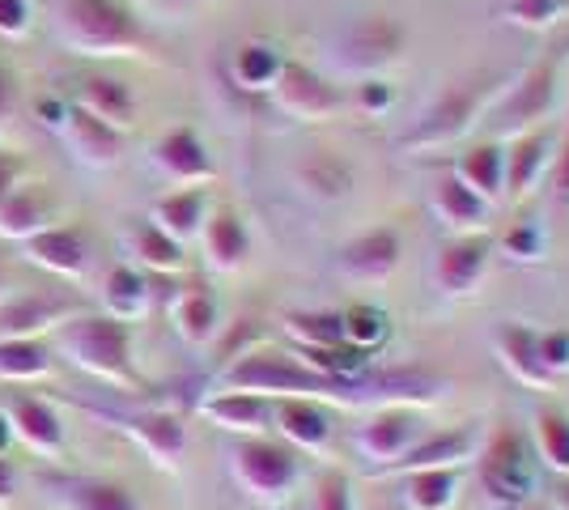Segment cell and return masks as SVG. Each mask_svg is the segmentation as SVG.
I'll list each match as a JSON object with an SVG mask.
<instances>
[{
  "instance_id": "cell-34",
  "label": "cell",
  "mask_w": 569,
  "mask_h": 510,
  "mask_svg": "<svg viewBox=\"0 0 569 510\" xmlns=\"http://www.w3.org/2000/svg\"><path fill=\"white\" fill-rule=\"evenodd\" d=\"M531 451L548 472L569 477V413L557 404H540L531 413Z\"/></svg>"
},
{
  "instance_id": "cell-13",
  "label": "cell",
  "mask_w": 569,
  "mask_h": 510,
  "mask_svg": "<svg viewBox=\"0 0 569 510\" xmlns=\"http://www.w3.org/2000/svg\"><path fill=\"white\" fill-rule=\"evenodd\" d=\"M272 430L293 451H328L336 438V413L328 400L284 396V400H272Z\"/></svg>"
},
{
  "instance_id": "cell-28",
  "label": "cell",
  "mask_w": 569,
  "mask_h": 510,
  "mask_svg": "<svg viewBox=\"0 0 569 510\" xmlns=\"http://www.w3.org/2000/svg\"><path fill=\"white\" fill-rule=\"evenodd\" d=\"M51 226V196L43 183H18L0 200V239L26 243Z\"/></svg>"
},
{
  "instance_id": "cell-36",
  "label": "cell",
  "mask_w": 569,
  "mask_h": 510,
  "mask_svg": "<svg viewBox=\"0 0 569 510\" xmlns=\"http://www.w3.org/2000/svg\"><path fill=\"white\" fill-rule=\"evenodd\" d=\"M128 251H132L137 268H144V272H162V277L183 272V264H188V247L174 243L167 230H158L153 221L132 226V234H128Z\"/></svg>"
},
{
  "instance_id": "cell-48",
  "label": "cell",
  "mask_w": 569,
  "mask_h": 510,
  "mask_svg": "<svg viewBox=\"0 0 569 510\" xmlns=\"http://www.w3.org/2000/svg\"><path fill=\"white\" fill-rule=\"evenodd\" d=\"M552 179H557V196H561V204L569 209V123L561 128V137H557V162H552Z\"/></svg>"
},
{
  "instance_id": "cell-16",
  "label": "cell",
  "mask_w": 569,
  "mask_h": 510,
  "mask_svg": "<svg viewBox=\"0 0 569 510\" xmlns=\"http://www.w3.org/2000/svg\"><path fill=\"white\" fill-rule=\"evenodd\" d=\"M403 260V243L400 230L391 226H375L366 234H357L353 243H345L336 251V268L349 277V281H361V286H379L387 281Z\"/></svg>"
},
{
  "instance_id": "cell-39",
  "label": "cell",
  "mask_w": 569,
  "mask_h": 510,
  "mask_svg": "<svg viewBox=\"0 0 569 510\" xmlns=\"http://www.w3.org/2000/svg\"><path fill=\"white\" fill-rule=\"evenodd\" d=\"M340 328H345V340L361 353H379L391 340V316L379 302H353L349 311H340Z\"/></svg>"
},
{
  "instance_id": "cell-32",
  "label": "cell",
  "mask_w": 569,
  "mask_h": 510,
  "mask_svg": "<svg viewBox=\"0 0 569 510\" xmlns=\"http://www.w3.org/2000/svg\"><path fill=\"white\" fill-rule=\"evenodd\" d=\"M455 179H463L480 200H489L498 209L501 200H506V146L501 141L472 146L455 162Z\"/></svg>"
},
{
  "instance_id": "cell-31",
  "label": "cell",
  "mask_w": 569,
  "mask_h": 510,
  "mask_svg": "<svg viewBox=\"0 0 569 510\" xmlns=\"http://www.w3.org/2000/svg\"><path fill=\"white\" fill-rule=\"evenodd\" d=\"M293 174H298V188L315 196V200H323V204L345 200V196L353 192V167L336 149H310Z\"/></svg>"
},
{
  "instance_id": "cell-44",
  "label": "cell",
  "mask_w": 569,
  "mask_h": 510,
  "mask_svg": "<svg viewBox=\"0 0 569 510\" xmlns=\"http://www.w3.org/2000/svg\"><path fill=\"white\" fill-rule=\"evenodd\" d=\"M310 510H357L353 502V477L340 472V468H328L315 489H310Z\"/></svg>"
},
{
  "instance_id": "cell-6",
  "label": "cell",
  "mask_w": 569,
  "mask_h": 510,
  "mask_svg": "<svg viewBox=\"0 0 569 510\" xmlns=\"http://www.w3.org/2000/svg\"><path fill=\"white\" fill-rule=\"evenodd\" d=\"M476 472H480L485 502H493L498 510H522L536 493V481H540V460H536L531 442L522 438V430L501 426L489 442H480Z\"/></svg>"
},
{
  "instance_id": "cell-52",
  "label": "cell",
  "mask_w": 569,
  "mask_h": 510,
  "mask_svg": "<svg viewBox=\"0 0 569 510\" xmlns=\"http://www.w3.org/2000/svg\"><path fill=\"white\" fill-rule=\"evenodd\" d=\"M9 442H13V430H9V417H4V409H0V456L9 451Z\"/></svg>"
},
{
  "instance_id": "cell-10",
  "label": "cell",
  "mask_w": 569,
  "mask_h": 510,
  "mask_svg": "<svg viewBox=\"0 0 569 510\" xmlns=\"http://www.w3.org/2000/svg\"><path fill=\"white\" fill-rule=\"evenodd\" d=\"M408 43V30L396 18H361L340 34L336 60L361 77H379L387 64H396Z\"/></svg>"
},
{
  "instance_id": "cell-7",
  "label": "cell",
  "mask_w": 569,
  "mask_h": 510,
  "mask_svg": "<svg viewBox=\"0 0 569 510\" xmlns=\"http://www.w3.org/2000/svg\"><path fill=\"white\" fill-rule=\"evenodd\" d=\"M569 60V39L548 48L527 73H515L510 90L493 102V111L485 116V123H493L498 132H527L536 123L552 120V107L561 94V69Z\"/></svg>"
},
{
  "instance_id": "cell-11",
  "label": "cell",
  "mask_w": 569,
  "mask_h": 510,
  "mask_svg": "<svg viewBox=\"0 0 569 510\" xmlns=\"http://www.w3.org/2000/svg\"><path fill=\"white\" fill-rule=\"evenodd\" d=\"M561 128L548 120L527 132H515L506 146V200H527L552 174Z\"/></svg>"
},
{
  "instance_id": "cell-33",
  "label": "cell",
  "mask_w": 569,
  "mask_h": 510,
  "mask_svg": "<svg viewBox=\"0 0 569 510\" xmlns=\"http://www.w3.org/2000/svg\"><path fill=\"white\" fill-rule=\"evenodd\" d=\"M284 56L277 43H268V39H251V43H242L234 51V60H230V77H234L238 90H247V94H272V86H277V77L284 69Z\"/></svg>"
},
{
  "instance_id": "cell-30",
  "label": "cell",
  "mask_w": 569,
  "mask_h": 510,
  "mask_svg": "<svg viewBox=\"0 0 569 510\" xmlns=\"http://www.w3.org/2000/svg\"><path fill=\"white\" fill-rule=\"evenodd\" d=\"M170 319H174V332L188 340V344H209V340L221 332V307H217V298L209 286H200V281H191L183 290L174 293V302H170Z\"/></svg>"
},
{
  "instance_id": "cell-21",
  "label": "cell",
  "mask_w": 569,
  "mask_h": 510,
  "mask_svg": "<svg viewBox=\"0 0 569 510\" xmlns=\"http://www.w3.org/2000/svg\"><path fill=\"white\" fill-rule=\"evenodd\" d=\"M22 251L34 268H43L51 277H64V281H77L90 264V243L77 226H48L34 239H26Z\"/></svg>"
},
{
  "instance_id": "cell-54",
  "label": "cell",
  "mask_w": 569,
  "mask_h": 510,
  "mask_svg": "<svg viewBox=\"0 0 569 510\" xmlns=\"http://www.w3.org/2000/svg\"><path fill=\"white\" fill-rule=\"evenodd\" d=\"M4 286H9V277H4V264H0V302H4Z\"/></svg>"
},
{
  "instance_id": "cell-29",
  "label": "cell",
  "mask_w": 569,
  "mask_h": 510,
  "mask_svg": "<svg viewBox=\"0 0 569 510\" xmlns=\"http://www.w3.org/2000/svg\"><path fill=\"white\" fill-rule=\"evenodd\" d=\"M433 213L447 221L455 234H480V230L489 226V218H493V204L480 200L463 179L442 174V179L433 183Z\"/></svg>"
},
{
  "instance_id": "cell-17",
  "label": "cell",
  "mask_w": 569,
  "mask_h": 510,
  "mask_svg": "<svg viewBox=\"0 0 569 510\" xmlns=\"http://www.w3.org/2000/svg\"><path fill=\"white\" fill-rule=\"evenodd\" d=\"M480 426H459V430H429L408 456H400L396 463H387L379 477H408L421 468H463L468 460H476L480 451Z\"/></svg>"
},
{
  "instance_id": "cell-19",
  "label": "cell",
  "mask_w": 569,
  "mask_h": 510,
  "mask_svg": "<svg viewBox=\"0 0 569 510\" xmlns=\"http://www.w3.org/2000/svg\"><path fill=\"white\" fill-rule=\"evenodd\" d=\"M77 311L81 302L60 293H18L0 302V337H48Z\"/></svg>"
},
{
  "instance_id": "cell-41",
  "label": "cell",
  "mask_w": 569,
  "mask_h": 510,
  "mask_svg": "<svg viewBox=\"0 0 569 510\" xmlns=\"http://www.w3.org/2000/svg\"><path fill=\"white\" fill-rule=\"evenodd\" d=\"M493 247H498L501 256L519 260V264H536V260H545L548 234H545V226H540L536 218H515L510 226H506V234H501Z\"/></svg>"
},
{
  "instance_id": "cell-27",
  "label": "cell",
  "mask_w": 569,
  "mask_h": 510,
  "mask_svg": "<svg viewBox=\"0 0 569 510\" xmlns=\"http://www.w3.org/2000/svg\"><path fill=\"white\" fill-rule=\"evenodd\" d=\"M536 337H540V332L527 328V323H501L498 332H493V349H498V362L510 370L515 383H522V388H531V391H548L552 379H548V370L540 366Z\"/></svg>"
},
{
  "instance_id": "cell-9",
  "label": "cell",
  "mask_w": 569,
  "mask_h": 510,
  "mask_svg": "<svg viewBox=\"0 0 569 510\" xmlns=\"http://www.w3.org/2000/svg\"><path fill=\"white\" fill-rule=\"evenodd\" d=\"M268 98L281 107L289 120L302 123H328L349 107V94L340 86H332L319 69L302 64V60H284L281 77H277Z\"/></svg>"
},
{
  "instance_id": "cell-18",
  "label": "cell",
  "mask_w": 569,
  "mask_h": 510,
  "mask_svg": "<svg viewBox=\"0 0 569 510\" xmlns=\"http://www.w3.org/2000/svg\"><path fill=\"white\" fill-rule=\"evenodd\" d=\"M119 430L141 447L158 468H179L188 456V426L179 413L167 409H141V413L119 417Z\"/></svg>"
},
{
  "instance_id": "cell-42",
  "label": "cell",
  "mask_w": 569,
  "mask_h": 510,
  "mask_svg": "<svg viewBox=\"0 0 569 510\" xmlns=\"http://www.w3.org/2000/svg\"><path fill=\"white\" fill-rule=\"evenodd\" d=\"M569 18V0H506V22L522 30H552Z\"/></svg>"
},
{
  "instance_id": "cell-49",
  "label": "cell",
  "mask_w": 569,
  "mask_h": 510,
  "mask_svg": "<svg viewBox=\"0 0 569 510\" xmlns=\"http://www.w3.org/2000/svg\"><path fill=\"white\" fill-rule=\"evenodd\" d=\"M22 174H26L22 158H13V153H4V149H0V200L13 192L18 183H22Z\"/></svg>"
},
{
  "instance_id": "cell-50",
  "label": "cell",
  "mask_w": 569,
  "mask_h": 510,
  "mask_svg": "<svg viewBox=\"0 0 569 510\" xmlns=\"http://www.w3.org/2000/svg\"><path fill=\"white\" fill-rule=\"evenodd\" d=\"M18 498V463L0 456V507H13Z\"/></svg>"
},
{
  "instance_id": "cell-25",
  "label": "cell",
  "mask_w": 569,
  "mask_h": 510,
  "mask_svg": "<svg viewBox=\"0 0 569 510\" xmlns=\"http://www.w3.org/2000/svg\"><path fill=\"white\" fill-rule=\"evenodd\" d=\"M200 247H204V260H209L213 272H238V268L251 260V234H247V221L238 218L230 204H217L213 213L204 218Z\"/></svg>"
},
{
  "instance_id": "cell-22",
  "label": "cell",
  "mask_w": 569,
  "mask_h": 510,
  "mask_svg": "<svg viewBox=\"0 0 569 510\" xmlns=\"http://www.w3.org/2000/svg\"><path fill=\"white\" fill-rule=\"evenodd\" d=\"M60 137H64V146L72 149V158L86 162V167H116L119 158H123V132L111 128V123L94 120V116L81 111L77 102H69V111H64Z\"/></svg>"
},
{
  "instance_id": "cell-23",
  "label": "cell",
  "mask_w": 569,
  "mask_h": 510,
  "mask_svg": "<svg viewBox=\"0 0 569 510\" xmlns=\"http://www.w3.org/2000/svg\"><path fill=\"white\" fill-rule=\"evenodd\" d=\"M51 510H141L137 493L111 477H60L48 481Z\"/></svg>"
},
{
  "instance_id": "cell-3",
  "label": "cell",
  "mask_w": 569,
  "mask_h": 510,
  "mask_svg": "<svg viewBox=\"0 0 569 510\" xmlns=\"http://www.w3.org/2000/svg\"><path fill=\"white\" fill-rule=\"evenodd\" d=\"M56 353H64L69 366L86 370L98 383H111V388H141V374H137V362H132V323L128 319H116L107 311H77L69 316L56 332Z\"/></svg>"
},
{
  "instance_id": "cell-55",
  "label": "cell",
  "mask_w": 569,
  "mask_h": 510,
  "mask_svg": "<svg viewBox=\"0 0 569 510\" xmlns=\"http://www.w3.org/2000/svg\"><path fill=\"white\" fill-rule=\"evenodd\" d=\"M552 510H557V507H552Z\"/></svg>"
},
{
  "instance_id": "cell-8",
  "label": "cell",
  "mask_w": 569,
  "mask_h": 510,
  "mask_svg": "<svg viewBox=\"0 0 569 510\" xmlns=\"http://www.w3.org/2000/svg\"><path fill=\"white\" fill-rule=\"evenodd\" d=\"M429 434V421L421 413V404H408V400H391L379 404L375 413L357 426L353 447L357 456L375 463V472H382L387 463H396L400 456H408L421 438Z\"/></svg>"
},
{
  "instance_id": "cell-47",
  "label": "cell",
  "mask_w": 569,
  "mask_h": 510,
  "mask_svg": "<svg viewBox=\"0 0 569 510\" xmlns=\"http://www.w3.org/2000/svg\"><path fill=\"white\" fill-rule=\"evenodd\" d=\"M13 111H18V77L9 69V60L0 56V128L13 120Z\"/></svg>"
},
{
  "instance_id": "cell-20",
  "label": "cell",
  "mask_w": 569,
  "mask_h": 510,
  "mask_svg": "<svg viewBox=\"0 0 569 510\" xmlns=\"http://www.w3.org/2000/svg\"><path fill=\"white\" fill-rule=\"evenodd\" d=\"M72 102L81 111H90L94 120L119 128V132L137 128V111H141L137 90L123 77H111V73H86L77 81V90H72Z\"/></svg>"
},
{
  "instance_id": "cell-53",
  "label": "cell",
  "mask_w": 569,
  "mask_h": 510,
  "mask_svg": "<svg viewBox=\"0 0 569 510\" xmlns=\"http://www.w3.org/2000/svg\"><path fill=\"white\" fill-rule=\"evenodd\" d=\"M557 510H569V477H566V486H561V493H557Z\"/></svg>"
},
{
  "instance_id": "cell-14",
  "label": "cell",
  "mask_w": 569,
  "mask_h": 510,
  "mask_svg": "<svg viewBox=\"0 0 569 510\" xmlns=\"http://www.w3.org/2000/svg\"><path fill=\"white\" fill-rule=\"evenodd\" d=\"M149 158H153V167L162 170L170 183H183V188H200V183H213L217 179L213 153L200 141V132L188 128V123L162 132L153 141V149H149Z\"/></svg>"
},
{
  "instance_id": "cell-37",
  "label": "cell",
  "mask_w": 569,
  "mask_h": 510,
  "mask_svg": "<svg viewBox=\"0 0 569 510\" xmlns=\"http://www.w3.org/2000/svg\"><path fill=\"white\" fill-rule=\"evenodd\" d=\"M51 344L43 337H0V379L34 383L51 374Z\"/></svg>"
},
{
  "instance_id": "cell-15",
  "label": "cell",
  "mask_w": 569,
  "mask_h": 510,
  "mask_svg": "<svg viewBox=\"0 0 569 510\" xmlns=\"http://www.w3.org/2000/svg\"><path fill=\"white\" fill-rule=\"evenodd\" d=\"M4 417H9V430H13V438L22 442L26 451L48 456V460L64 456L69 438H64V421H60L51 400H43V396H9Z\"/></svg>"
},
{
  "instance_id": "cell-46",
  "label": "cell",
  "mask_w": 569,
  "mask_h": 510,
  "mask_svg": "<svg viewBox=\"0 0 569 510\" xmlns=\"http://www.w3.org/2000/svg\"><path fill=\"white\" fill-rule=\"evenodd\" d=\"M30 30V4L26 0H0V39H22Z\"/></svg>"
},
{
  "instance_id": "cell-12",
  "label": "cell",
  "mask_w": 569,
  "mask_h": 510,
  "mask_svg": "<svg viewBox=\"0 0 569 510\" xmlns=\"http://www.w3.org/2000/svg\"><path fill=\"white\" fill-rule=\"evenodd\" d=\"M493 264V239L480 234H455L451 243H442V251L433 256V286L451 298H472Z\"/></svg>"
},
{
  "instance_id": "cell-1",
  "label": "cell",
  "mask_w": 569,
  "mask_h": 510,
  "mask_svg": "<svg viewBox=\"0 0 569 510\" xmlns=\"http://www.w3.org/2000/svg\"><path fill=\"white\" fill-rule=\"evenodd\" d=\"M353 383L328 379L319 370H310L293 349H272V344H256L242 349L234 362L217 374V391H256L268 400H284V396H310V400H328V404H345Z\"/></svg>"
},
{
  "instance_id": "cell-45",
  "label": "cell",
  "mask_w": 569,
  "mask_h": 510,
  "mask_svg": "<svg viewBox=\"0 0 569 510\" xmlns=\"http://www.w3.org/2000/svg\"><path fill=\"white\" fill-rule=\"evenodd\" d=\"M536 349H540V366L548 370V379H566L569 374V328H548L536 337Z\"/></svg>"
},
{
  "instance_id": "cell-4",
  "label": "cell",
  "mask_w": 569,
  "mask_h": 510,
  "mask_svg": "<svg viewBox=\"0 0 569 510\" xmlns=\"http://www.w3.org/2000/svg\"><path fill=\"white\" fill-rule=\"evenodd\" d=\"M510 81H515V73H472L463 77V81H451L438 94V102L429 107L426 120L403 132L400 146L412 149V153H433V149L459 146L472 128L485 123V116L493 111V102L510 90Z\"/></svg>"
},
{
  "instance_id": "cell-35",
  "label": "cell",
  "mask_w": 569,
  "mask_h": 510,
  "mask_svg": "<svg viewBox=\"0 0 569 510\" xmlns=\"http://www.w3.org/2000/svg\"><path fill=\"white\" fill-rule=\"evenodd\" d=\"M463 489L459 468H421L403 477V507L408 510H455Z\"/></svg>"
},
{
  "instance_id": "cell-5",
  "label": "cell",
  "mask_w": 569,
  "mask_h": 510,
  "mask_svg": "<svg viewBox=\"0 0 569 510\" xmlns=\"http://www.w3.org/2000/svg\"><path fill=\"white\" fill-rule=\"evenodd\" d=\"M230 477L256 507L277 510L302 486V451L277 434H247L230 447Z\"/></svg>"
},
{
  "instance_id": "cell-40",
  "label": "cell",
  "mask_w": 569,
  "mask_h": 510,
  "mask_svg": "<svg viewBox=\"0 0 569 510\" xmlns=\"http://www.w3.org/2000/svg\"><path fill=\"white\" fill-rule=\"evenodd\" d=\"M284 337L293 340V349H332L345 340L340 311H289Z\"/></svg>"
},
{
  "instance_id": "cell-26",
  "label": "cell",
  "mask_w": 569,
  "mask_h": 510,
  "mask_svg": "<svg viewBox=\"0 0 569 510\" xmlns=\"http://www.w3.org/2000/svg\"><path fill=\"white\" fill-rule=\"evenodd\" d=\"M213 213V196L209 188L200 183V188H179V192H167L153 200V226L158 230H167L174 243H196L200 239V230H204V218Z\"/></svg>"
},
{
  "instance_id": "cell-24",
  "label": "cell",
  "mask_w": 569,
  "mask_h": 510,
  "mask_svg": "<svg viewBox=\"0 0 569 510\" xmlns=\"http://www.w3.org/2000/svg\"><path fill=\"white\" fill-rule=\"evenodd\" d=\"M200 413L213 421L217 430L230 434H268L272 430V400L256 391H213L209 400H200Z\"/></svg>"
},
{
  "instance_id": "cell-2",
  "label": "cell",
  "mask_w": 569,
  "mask_h": 510,
  "mask_svg": "<svg viewBox=\"0 0 569 510\" xmlns=\"http://www.w3.org/2000/svg\"><path fill=\"white\" fill-rule=\"evenodd\" d=\"M56 39L90 60L149 56L153 34L123 0H60L56 4Z\"/></svg>"
},
{
  "instance_id": "cell-51",
  "label": "cell",
  "mask_w": 569,
  "mask_h": 510,
  "mask_svg": "<svg viewBox=\"0 0 569 510\" xmlns=\"http://www.w3.org/2000/svg\"><path fill=\"white\" fill-rule=\"evenodd\" d=\"M39 111L48 116L51 128H60V123H64V111H69V102H56V98H43V102H39Z\"/></svg>"
},
{
  "instance_id": "cell-43",
  "label": "cell",
  "mask_w": 569,
  "mask_h": 510,
  "mask_svg": "<svg viewBox=\"0 0 569 510\" xmlns=\"http://www.w3.org/2000/svg\"><path fill=\"white\" fill-rule=\"evenodd\" d=\"M396 98H400V90L387 77H361L353 86V94H349V107H353L357 116L375 120V116H387L396 107Z\"/></svg>"
},
{
  "instance_id": "cell-38",
  "label": "cell",
  "mask_w": 569,
  "mask_h": 510,
  "mask_svg": "<svg viewBox=\"0 0 569 510\" xmlns=\"http://www.w3.org/2000/svg\"><path fill=\"white\" fill-rule=\"evenodd\" d=\"M149 281H144V272L137 264H116L107 277H102V302H107V316L116 319H141L149 311Z\"/></svg>"
}]
</instances>
